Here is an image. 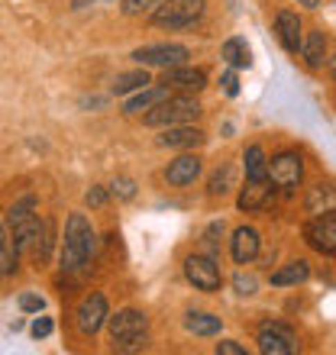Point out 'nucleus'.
I'll return each mask as SVG.
<instances>
[{
	"label": "nucleus",
	"mask_w": 336,
	"mask_h": 355,
	"mask_svg": "<svg viewBox=\"0 0 336 355\" xmlns=\"http://www.w3.org/2000/svg\"><path fill=\"white\" fill-rule=\"evenodd\" d=\"M275 29H278L281 46L288 49L291 55H298L301 42H304V36H301V17H298V13H294V10H278V17H275Z\"/></svg>",
	"instance_id": "dca6fc26"
},
{
	"label": "nucleus",
	"mask_w": 336,
	"mask_h": 355,
	"mask_svg": "<svg viewBox=\"0 0 336 355\" xmlns=\"http://www.w3.org/2000/svg\"><path fill=\"white\" fill-rule=\"evenodd\" d=\"M107 329H110V343L113 349H120V352H130V349H140L146 346V333H149V317L142 313V310H120V313H113L107 317Z\"/></svg>",
	"instance_id": "7ed1b4c3"
},
{
	"label": "nucleus",
	"mask_w": 336,
	"mask_h": 355,
	"mask_svg": "<svg viewBox=\"0 0 336 355\" xmlns=\"http://www.w3.org/2000/svg\"><path fill=\"white\" fill-rule=\"evenodd\" d=\"M233 288H236V294H240V297H252V294H255V288H259V281L252 278V275H243V271H240V275L233 278Z\"/></svg>",
	"instance_id": "c756f323"
},
{
	"label": "nucleus",
	"mask_w": 336,
	"mask_h": 355,
	"mask_svg": "<svg viewBox=\"0 0 336 355\" xmlns=\"http://www.w3.org/2000/svg\"><path fill=\"white\" fill-rule=\"evenodd\" d=\"M149 71L146 68H136V71H123V75H117V81H113V94L117 97H126V94H136L142 91V87H149Z\"/></svg>",
	"instance_id": "b1692460"
},
{
	"label": "nucleus",
	"mask_w": 336,
	"mask_h": 355,
	"mask_svg": "<svg viewBox=\"0 0 336 355\" xmlns=\"http://www.w3.org/2000/svg\"><path fill=\"white\" fill-rule=\"evenodd\" d=\"M304 210L310 216H320V214H330L336 210V184H314L308 187V194H304Z\"/></svg>",
	"instance_id": "a211bd4d"
},
{
	"label": "nucleus",
	"mask_w": 336,
	"mask_h": 355,
	"mask_svg": "<svg viewBox=\"0 0 336 355\" xmlns=\"http://www.w3.org/2000/svg\"><path fill=\"white\" fill-rule=\"evenodd\" d=\"M204 132L191 126V123H181V126H165V132L159 136V146L162 149H197L204 146Z\"/></svg>",
	"instance_id": "2eb2a0df"
},
{
	"label": "nucleus",
	"mask_w": 336,
	"mask_h": 355,
	"mask_svg": "<svg viewBox=\"0 0 336 355\" xmlns=\"http://www.w3.org/2000/svg\"><path fill=\"white\" fill-rule=\"evenodd\" d=\"M207 0H162L159 7L152 10V23L162 29H181L191 26L194 19L204 17Z\"/></svg>",
	"instance_id": "20e7f679"
},
{
	"label": "nucleus",
	"mask_w": 336,
	"mask_h": 355,
	"mask_svg": "<svg viewBox=\"0 0 336 355\" xmlns=\"http://www.w3.org/2000/svg\"><path fill=\"white\" fill-rule=\"evenodd\" d=\"M201 101L197 94H168L162 103H156L142 123L152 126V130H165V126H181V123H194L201 116Z\"/></svg>",
	"instance_id": "f03ea898"
},
{
	"label": "nucleus",
	"mask_w": 336,
	"mask_h": 355,
	"mask_svg": "<svg viewBox=\"0 0 336 355\" xmlns=\"http://www.w3.org/2000/svg\"><path fill=\"white\" fill-rule=\"evenodd\" d=\"M220 55H224V62L230 68H249L252 65V52H249V46H246V39H240V36L226 39L224 49H220Z\"/></svg>",
	"instance_id": "393cba45"
},
{
	"label": "nucleus",
	"mask_w": 336,
	"mask_h": 355,
	"mask_svg": "<svg viewBox=\"0 0 336 355\" xmlns=\"http://www.w3.org/2000/svg\"><path fill=\"white\" fill-rule=\"evenodd\" d=\"M304 239H308V245L314 252L336 255V210L310 216V223L304 226Z\"/></svg>",
	"instance_id": "1a4fd4ad"
},
{
	"label": "nucleus",
	"mask_w": 336,
	"mask_h": 355,
	"mask_svg": "<svg viewBox=\"0 0 336 355\" xmlns=\"http://www.w3.org/2000/svg\"><path fill=\"white\" fill-rule=\"evenodd\" d=\"M52 243H56V223H52V220H42V223H39V233H36V243H33V255H36L39 265L49 262Z\"/></svg>",
	"instance_id": "a878e982"
},
{
	"label": "nucleus",
	"mask_w": 336,
	"mask_h": 355,
	"mask_svg": "<svg viewBox=\"0 0 336 355\" xmlns=\"http://www.w3.org/2000/svg\"><path fill=\"white\" fill-rule=\"evenodd\" d=\"M168 87L165 85H159V87H142V91H136V97H130V101L123 103V113H142V110H152L156 103H162L168 97Z\"/></svg>",
	"instance_id": "6ab92c4d"
},
{
	"label": "nucleus",
	"mask_w": 336,
	"mask_h": 355,
	"mask_svg": "<svg viewBox=\"0 0 336 355\" xmlns=\"http://www.w3.org/2000/svg\"><path fill=\"white\" fill-rule=\"evenodd\" d=\"M162 85L168 91L175 94H201L207 87V71L204 68H194V65H175V68H165L162 75Z\"/></svg>",
	"instance_id": "9b49d317"
},
{
	"label": "nucleus",
	"mask_w": 336,
	"mask_h": 355,
	"mask_svg": "<svg viewBox=\"0 0 336 355\" xmlns=\"http://www.w3.org/2000/svg\"><path fill=\"white\" fill-rule=\"evenodd\" d=\"M110 194L117 197V200H133V197H136V181H133V178H113Z\"/></svg>",
	"instance_id": "cd10ccee"
},
{
	"label": "nucleus",
	"mask_w": 336,
	"mask_h": 355,
	"mask_svg": "<svg viewBox=\"0 0 336 355\" xmlns=\"http://www.w3.org/2000/svg\"><path fill=\"white\" fill-rule=\"evenodd\" d=\"M84 204L87 207H103L107 204V191H103V187H91V191L84 194Z\"/></svg>",
	"instance_id": "f704fd0d"
},
{
	"label": "nucleus",
	"mask_w": 336,
	"mask_h": 355,
	"mask_svg": "<svg viewBox=\"0 0 336 355\" xmlns=\"http://www.w3.org/2000/svg\"><path fill=\"white\" fill-rule=\"evenodd\" d=\"M220 85H224L226 97H236V94H240V78H236V68H233V71H226V75L220 78Z\"/></svg>",
	"instance_id": "473e14b6"
},
{
	"label": "nucleus",
	"mask_w": 336,
	"mask_h": 355,
	"mask_svg": "<svg viewBox=\"0 0 336 355\" xmlns=\"http://www.w3.org/2000/svg\"><path fill=\"white\" fill-rule=\"evenodd\" d=\"M262 249V236L255 226H236L233 239H230V255L236 265H249Z\"/></svg>",
	"instance_id": "ddd939ff"
},
{
	"label": "nucleus",
	"mask_w": 336,
	"mask_h": 355,
	"mask_svg": "<svg viewBox=\"0 0 336 355\" xmlns=\"http://www.w3.org/2000/svg\"><path fill=\"white\" fill-rule=\"evenodd\" d=\"M10 233H13V249H29V245L36 243V233H39V220L36 214H33V197H26V200H19V204L10 207Z\"/></svg>",
	"instance_id": "423d86ee"
},
{
	"label": "nucleus",
	"mask_w": 336,
	"mask_h": 355,
	"mask_svg": "<svg viewBox=\"0 0 336 355\" xmlns=\"http://www.w3.org/2000/svg\"><path fill=\"white\" fill-rule=\"evenodd\" d=\"M201 168H204L201 155H191V152H185V155H178L175 162H168L165 181L171 187H187V184H194V181H197Z\"/></svg>",
	"instance_id": "4468645a"
},
{
	"label": "nucleus",
	"mask_w": 336,
	"mask_h": 355,
	"mask_svg": "<svg viewBox=\"0 0 336 355\" xmlns=\"http://www.w3.org/2000/svg\"><path fill=\"white\" fill-rule=\"evenodd\" d=\"M243 168H246V181H265L269 178V155L262 146H249L243 155Z\"/></svg>",
	"instance_id": "5701e85b"
},
{
	"label": "nucleus",
	"mask_w": 336,
	"mask_h": 355,
	"mask_svg": "<svg viewBox=\"0 0 336 355\" xmlns=\"http://www.w3.org/2000/svg\"><path fill=\"white\" fill-rule=\"evenodd\" d=\"M271 191H275V187H271L269 178H265V181H246V187L240 191V200H236V204H240L243 214H255V210H262V207L271 200Z\"/></svg>",
	"instance_id": "f3484780"
},
{
	"label": "nucleus",
	"mask_w": 336,
	"mask_h": 355,
	"mask_svg": "<svg viewBox=\"0 0 336 355\" xmlns=\"http://www.w3.org/2000/svg\"><path fill=\"white\" fill-rule=\"evenodd\" d=\"M298 3H301V7H310V10H317L320 3H324V0H298Z\"/></svg>",
	"instance_id": "c9c22d12"
},
{
	"label": "nucleus",
	"mask_w": 336,
	"mask_h": 355,
	"mask_svg": "<svg viewBox=\"0 0 336 355\" xmlns=\"http://www.w3.org/2000/svg\"><path fill=\"white\" fill-rule=\"evenodd\" d=\"M17 304L23 313H42V310H46V300L39 297V294H19Z\"/></svg>",
	"instance_id": "7c9ffc66"
},
{
	"label": "nucleus",
	"mask_w": 336,
	"mask_h": 355,
	"mask_svg": "<svg viewBox=\"0 0 336 355\" xmlns=\"http://www.w3.org/2000/svg\"><path fill=\"white\" fill-rule=\"evenodd\" d=\"M304 178V162L298 152H278L269 159V181L281 191H294Z\"/></svg>",
	"instance_id": "0eeeda50"
},
{
	"label": "nucleus",
	"mask_w": 336,
	"mask_h": 355,
	"mask_svg": "<svg viewBox=\"0 0 336 355\" xmlns=\"http://www.w3.org/2000/svg\"><path fill=\"white\" fill-rule=\"evenodd\" d=\"M330 75H333V81H336V55L330 58Z\"/></svg>",
	"instance_id": "4c0bfd02"
},
{
	"label": "nucleus",
	"mask_w": 336,
	"mask_h": 355,
	"mask_svg": "<svg viewBox=\"0 0 336 355\" xmlns=\"http://www.w3.org/2000/svg\"><path fill=\"white\" fill-rule=\"evenodd\" d=\"M7 252V233H3V226H0V255Z\"/></svg>",
	"instance_id": "e433bc0d"
},
{
	"label": "nucleus",
	"mask_w": 336,
	"mask_h": 355,
	"mask_svg": "<svg viewBox=\"0 0 336 355\" xmlns=\"http://www.w3.org/2000/svg\"><path fill=\"white\" fill-rule=\"evenodd\" d=\"M217 355H246V346H240L236 339H224L217 343Z\"/></svg>",
	"instance_id": "72a5a7b5"
},
{
	"label": "nucleus",
	"mask_w": 336,
	"mask_h": 355,
	"mask_svg": "<svg viewBox=\"0 0 336 355\" xmlns=\"http://www.w3.org/2000/svg\"><path fill=\"white\" fill-rule=\"evenodd\" d=\"M298 349V336L294 329L285 323H265L259 333V352L262 355H291Z\"/></svg>",
	"instance_id": "f8f14e48"
},
{
	"label": "nucleus",
	"mask_w": 336,
	"mask_h": 355,
	"mask_svg": "<svg viewBox=\"0 0 336 355\" xmlns=\"http://www.w3.org/2000/svg\"><path fill=\"white\" fill-rule=\"evenodd\" d=\"M185 329L194 333V336H217L224 329V320L217 313H204V310H191L185 317Z\"/></svg>",
	"instance_id": "412c9836"
},
{
	"label": "nucleus",
	"mask_w": 336,
	"mask_h": 355,
	"mask_svg": "<svg viewBox=\"0 0 336 355\" xmlns=\"http://www.w3.org/2000/svg\"><path fill=\"white\" fill-rule=\"evenodd\" d=\"M133 62L142 68H175V65H185L187 58H191V52H187V46H178V42H152V46H142L133 52Z\"/></svg>",
	"instance_id": "39448f33"
},
{
	"label": "nucleus",
	"mask_w": 336,
	"mask_h": 355,
	"mask_svg": "<svg viewBox=\"0 0 336 355\" xmlns=\"http://www.w3.org/2000/svg\"><path fill=\"white\" fill-rule=\"evenodd\" d=\"M162 0H123V13L126 17H140V13H149V10H156Z\"/></svg>",
	"instance_id": "c85d7f7f"
},
{
	"label": "nucleus",
	"mask_w": 336,
	"mask_h": 355,
	"mask_svg": "<svg viewBox=\"0 0 336 355\" xmlns=\"http://www.w3.org/2000/svg\"><path fill=\"white\" fill-rule=\"evenodd\" d=\"M107 317H110L107 297H103V294H87V297L81 300L78 313H75L78 333H81V336H97V333H101V327L107 323Z\"/></svg>",
	"instance_id": "9d476101"
},
{
	"label": "nucleus",
	"mask_w": 336,
	"mask_h": 355,
	"mask_svg": "<svg viewBox=\"0 0 336 355\" xmlns=\"http://www.w3.org/2000/svg\"><path fill=\"white\" fill-rule=\"evenodd\" d=\"M185 278L194 284L197 291H204V294H217L220 284H224V275L217 268L214 259H207V255H187L185 259Z\"/></svg>",
	"instance_id": "6e6552de"
},
{
	"label": "nucleus",
	"mask_w": 336,
	"mask_h": 355,
	"mask_svg": "<svg viewBox=\"0 0 336 355\" xmlns=\"http://www.w3.org/2000/svg\"><path fill=\"white\" fill-rule=\"evenodd\" d=\"M52 329H56V323H52V320H49V317H39L36 323L29 327V333H33L36 339H46V336H52Z\"/></svg>",
	"instance_id": "2f4dec72"
},
{
	"label": "nucleus",
	"mask_w": 336,
	"mask_h": 355,
	"mask_svg": "<svg viewBox=\"0 0 336 355\" xmlns=\"http://www.w3.org/2000/svg\"><path fill=\"white\" fill-rule=\"evenodd\" d=\"M310 278V268L308 262H288V265H281L278 271H271V284L275 288H291V284H304V281Z\"/></svg>",
	"instance_id": "4be33fe9"
},
{
	"label": "nucleus",
	"mask_w": 336,
	"mask_h": 355,
	"mask_svg": "<svg viewBox=\"0 0 336 355\" xmlns=\"http://www.w3.org/2000/svg\"><path fill=\"white\" fill-rule=\"evenodd\" d=\"M94 226L91 220L84 214H72L65 223V243H62V255H58V262H62V271H78L94 252Z\"/></svg>",
	"instance_id": "f257e3e1"
},
{
	"label": "nucleus",
	"mask_w": 336,
	"mask_h": 355,
	"mask_svg": "<svg viewBox=\"0 0 336 355\" xmlns=\"http://www.w3.org/2000/svg\"><path fill=\"white\" fill-rule=\"evenodd\" d=\"M301 55H304V62H308V68H324V62H327V36L320 33V29H314V33H308V39L301 42Z\"/></svg>",
	"instance_id": "aec40b11"
},
{
	"label": "nucleus",
	"mask_w": 336,
	"mask_h": 355,
	"mask_svg": "<svg viewBox=\"0 0 336 355\" xmlns=\"http://www.w3.org/2000/svg\"><path fill=\"white\" fill-rule=\"evenodd\" d=\"M236 184V175H233V165H224V168L217 171L214 178H210V184H207V194L210 197H224L230 194Z\"/></svg>",
	"instance_id": "bb28decb"
}]
</instances>
